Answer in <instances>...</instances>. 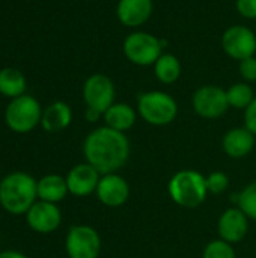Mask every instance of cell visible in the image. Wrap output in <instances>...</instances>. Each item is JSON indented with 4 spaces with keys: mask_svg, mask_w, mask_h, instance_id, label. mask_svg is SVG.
Wrapping results in <instances>:
<instances>
[{
    "mask_svg": "<svg viewBox=\"0 0 256 258\" xmlns=\"http://www.w3.org/2000/svg\"><path fill=\"white\" fill-rule=\"evenodd\" d=\"M152 0H119L116 5V17L125 27H140L152 15Z\"/></svg>",
    "mask_w": 256,
    "mask_h": 258,
    "instance_id": "15",
    "label": "cell"
},
{
    "mask_svg": "<svg viewBox=\"0 0 256 258\" xmlns=\"http://www.w3.org/2000/svg\"><path fill=\"white\" fill-rule=\"evenodd\" d=\"M202 258H237L235 257V251L231 246V243L217 239L210 242L205 249H204V255Z\"/></svg>",
    "mask_w": 256,
    "mask_h": 258,
    "instance_id": "24",
    "label": "cell"
},
{
    "mask_svg": "<svg viewBox=\"0 0 256 258\" xmlns=\"http://www.w3.org/2000/svg\"><path fill=\"white\" fill-rule=\"evenodd\" d=\"M125 57L137 67H149L163 54L160 38L149 32L137 30L127 35L122 44Z\"/></svg>",
    "mask_w": 256,
    "mask_h": 258,
    "instance_id": "6",
    "label": "cell"
},
{
    "mask_svg": "<svg viewBox=\"0 0 256 258\" xmlns=\"http://www.w3.org/2000/svg\"><path fill=\"white\" fill-rule=\"evenodd\" d=\"M38 201V181L27 172H11L0 181V206L5 212L20 216Z\"/></svg>",
    "mask_w": 256,
    "mask_h": 258,
    "instance_id": "2",
    "label": "cell"
},
{
    "mask_svg": "<svg viewBox=\"0 0 256 258\" xmlns=\"http://www.w3.org/2000/svg\"><path fill=\"white\" fill-rule=\"evenodd\" d=\"M222 48L231 59L238 62L252 57L256 53L255 32L247 26H231L222 35Z\"/></svg>",
    "mask_w": 256,
    "mask_h": 258,
    "instance_id": "10",
    "label": "cell"
},
{
    "mask_svg": "<svg viewBox=\"0 0 256 258\" xmlns=\"http://www.w3.org/2000/svg\"><path fill=\"white\" fill-rule=\"evenodd\" d=\"M181 73H183V67L175 54L163 53L154 63V74L157 80L164 85L175 83L181 77Z\"/></svg>",
    "mask_w": 256,
    "mask_h": 258,
    "instance_id": "21",
    "label": "cell"
},
{
    "mask_svg": "<svg viewBox=\"0 0 256 258\" xmlns=\"http://www.w3.org/2000/svg\"><path fill=\"white\" fill-rule=\"evenodd\" d=\"M69 194L66 178L57 174H48L38 180V198L41 201L57 204Z\"/></svg>",
    "mask_w": 256,
    "mask_h": 258,
    "instance_id": "19",
    "label": "cell"
},
{
    "mask_svg": "<svg viewBox=\"0 0 256 258\" xmlns=\"http://www.w3.org/2000/svg\"><path fill=\"white\" fill-rule=\"evenodd\" d=\"M193 110L205 119H217L229 109L226 89L216 85H205L195 91L192 98Z\"/></svg>",
    "mask_w": 256,
    "mask_h": 258,
    "instance_id": "8",
    "label": "cell"
},
{
    "mask_svg": "<svg viewBox=\"0 0 256 258\" xmlns=\"http://www.w3.org/2000/svg\"><path fill=\"white\" fill-rule=\"evenodd\" d=\"M238 71L243 80L246 82H256V57H247L238 62Z\"/></svg>",
    "mask_w": 256,
    "mask_h": 258,
    "instance_id": "26",
    "label": "cell"
},
{
    "mask_svg": "<svg viewBox=\"0 0 256 258\" xmlns=\"http://www.w3.org/2000/svg\"><path fill=\"white\" fill-rule=\"evenodd\" d=\"M167 190L175 204L184 209H195L207 198V177L195 169L178 171L169 180Z\"/></svg>",
    "mask_w": 256,
    "mask_h": 258,
    "instance_id": "3",
    "label": "cell"
},
{
    "mask_svg": "<svg viewBox=\"0 0 256 258\" xmlns=\"http://www.w3.org/2000/svg\"><path fill=\"white\" fill-rule=\"evenodd\" d=\"M26 92V77L18 68L6 67L0 70V94L6 98H17Z\"/></svg>",
    "mask_w": 256,
    "mask_h": 258,
    "instance_id": "20",
    "label": "cell"
},
{
    "mask_svg": "<svg viewBox=\"0 0 256 258\" xmlns=\"http://www.w3.org/2000/svg\"><path fill=\"white\" fill-rule=\"evenodd\" d=\"M65 249L69 258H98L101 252V237L89 225H74L66 234Z\"/></svg>",
    "mask_w": 256,
    "mask_h": 258,
    "instance_id": "7",
    "label": "cell"
},
{
    "mask_svg": "<svg viewBox=\"0 0 256 258\" xmlns=\"http://www.w3.org/2000/svg\"><path fill=\"white\" fill-rule=\"evenodd\" d=\"M223 151L232 159H241L255 148V135L246 127H235L225 133L222 139Z\"/></svg>",
    "mask_w": 256,
    "mask_h": 258,
    "instance_id": "16",
    "label": "cell"
},
{
    "mask_svg": "<svg viewBox=\"0 0 256 258\" xmlns=\"http://www.w3.org/2000/svg\"><path fill=\"white\" fill-rule=\"evenodd\" d=\"M244 127L256 136V97L244 110Z\"/></svg>",
    "mask_w": 256,
    "mask_h": 258,
    "instance_id": "28",
    "label": "cell"
},
{
    "mask_svg": "<svg viewBox=\"0 0 256 258\" xmlns=\"http://www.w3.org/2000/svg\"><path fill=\"white\" fill-rule=\"evenodd\" d=\"M137 113L151 125L163 127L178 115V104L172 95L163 91H148L137 97Z\"/></svg>",
    "mask_w": 256,
    "mask_h": 258,
    "instance_id": "4",
    "label": "cell"
},
{
    "mask_svg": "<svg viewBox=\"0 0 256 258\" xmlns=\"http://www.w3.org/2000/svg\"><path fill=\"white\" fill-rule=\"evenodd\" d=\"M83 154L101 175L115 174L130 157V141L125 133L107 125L92 130L83 142Z\"/></svg>",
    "mask_w": 256,
    "mask_h": 258,
    "instance_id": "1",
    "label": "cell"
},
{
    "mask_svg": "<svg viewBox=\"0 0 256 258\" xmlns=\"http://www.w3.org/2000/svg\"><path fill=\"white\" fill-rule=\"evenodd\" d=\"M237 12L247 20L256 18V0H237L235 3Z\"/></svg>",
    "mask_w": 256,
    "mask_h": 258,
    "instance_id": "27",
    "label": "cell"
},
{
    "mask_svg": "<svg viewBox=\"0 0 256 258\" xmlns=\"http://www.w3.org/2000/svg\"><path fill=\"white\" fill-rule=\"evenodd\" d=\"M42 107L32 95H21L9 101L5 110V122L14 133H29L41 124Z\"/></svg>",
    "mask_w": 256,
    "mask_h": 258,
    "instance_id": "5",
    "label": "cell"
},
{
    "mask_svg": "<svg viewBox=\"0 0 256 258\" xmlns=\"http://www.w3.org/2000/svg\"><path fill=\"white\" fill-rule=\"evenodd\" d=\"M72 110L65 101H54L42 110L41 125L48 133H57L69 127Z\"/></svg>",
    "mask_w": 256,
    "mask_h": 258,
    "instance_id": "17",
    "label": "cell"
},
{
    "mask_svg": "<svg viewBox=\"0 0 256 258\" xmlns=\"http://www.w3.org/2000/svg\"><path fill=\"white\" fill-rule=\"evenodd\" d=\"M229 186V177L222 171H214L207 177V187L210 194L220 195Z\"/></svg>",
    "mask_w": 256,
    "mask_h": 258,
    "instance_id": "25",
    "label": "cell"
},
{
    "mask_svg": "<svg viewBox=\"0 0 256 258\" xmlns=\"http://www.w3.org/2000/svg\"><path fill=\"white\" fill-rule=\"evenodd\" d=\"M226 97H228L229 107H234L238 110H246L256 95L249 83L240 82L226 89Z\"/></svg>",
    "mask_w": 256,
    "mask_h": 258,
    "instance_id": "22",
    "label": "cell"
},
{
    "mask_svg": "<svg viewBox=\"0 0 256 258\" xmlns=\"http://www.w3.org/2000/svg\"><path fill=\"white\" fill-rule=\"evenodd\" d=\"M235 203L249 219L256 221V181L247 184L238 195H235Z\"/></svg>",
    "mask_w": 256,
    "mask_h": 258,
    "instance_id": "23",
    "label": "cell"
},
{
    "mask_svg": "<svg viewBox=\"0 0 256 258\" xmlns=\"http://www.w3.org/2000/svg\"><path fill=\"white\" fill-rule=\"evenodd\" d=\"M98 200L107 207H121L128 201L130 186L125 178L118 174H106L101 175L98 187H97Z\"/></svg>",
    "mask_w": 256,
    "mask_h": 258,
    "instance_id": "13",
    "label": "cell"
},
{
    "mask_svg": "<svg viewBox=\"0 0 256 258\" xmlns=\"http://www.w3.org/2000/svg\"><path fill=\"white\" fill-rule=\"evenodd\" d=\"M103 118L107 127L125 133L136 124L137 112L127 103H113L103 113Z\"/></svg>",
    "mask_w": 256,
    "mask_h": 258,
    "instance_id": "18",
    "label": "cell"
},
{
    "mask_svg": "<svg viewBox=\"0 0 256 258\" xmlns=\"http://www.w3.org/2000/svg\"><path fill=\"white\" fill-rule=\"evenodd\" d=\"M65 178H66L69 194L81 198V197H88L97 192L101 174L92 165L86 162V163H78L74 168H71V171L68 172Z\"/></svg>",
    "mask_w": 256,
    "mask_h": 258,
    "instance_id": "12",
    "label": "cell"
},
{
    "mask_svg": "<svg viewBox=\"0 0 256 258\" xmlns=\"http://www.w3.org/2000/svg\"><path fill=\"white\" fill-rule=\"evenodd\" d=\"M30 230L39 234H48L59 228L62 222V213L57 204L47 201H36L24 215Z\"/></svg>",
    "mask_w": 256,
    "mask_h": 258,
    "instance_id": "11",
    "label": "cell"
},
{
    "mask_svg": "<svg viewBox=\"0 0 256 258\" xmlns=\"http://www.w3.org/2000/svg\"><path fill=\"white\" fill-rule=\"evenodd\" d=\"M0 258H27L24 254L18 251H3L0 252Z\"/></svg>",
    "mask_w": 256,
    "mask_h": 258,
    "instance_id": "30",
    "label": "cell"
},
{
    "mask_svg": "<svg viewBox=\"0 0 256 258\" xmlns=\"http://www.w3.org/2000/svg\"><path fill=\"white\" fill-rule=\"evenodd\" d=\"M103 116V113H100L98 110H94V109H86V112H84V118H86V121H89V122H97L100 118Z\"/></svg>",
    "mask_w": 256,
    "mask_h": 258,
    "instance_id": "29",
    "label": "cell"
},
{
    "mask_svg": "<svg viewBox=\"0 0 256 258\" xmlns=\"http://www.w3.org/2000/svg\"><path fill=\"white\" fill-rule=\"evenodd\" d=\"M116 89L113 80L106 74H92L83 85V100L89 109L104 113L113 103Z\"/></svg>",
    "mask_w": 256,
    "mask_h": 258,
    "instance_id": "9",
    "label": "cell"
},
{
    "mask_svg": "<svg viewBox=\"0 0 256 258\" xmlns=\"http://www.w3.org/2000/svg\"><path fill=\"white\" fill-rule=\"evenodd\" d=\"M249 218L238 207H231L222 213L217 222V231L222 240L228 243L241 242L249 230Z\"/></svg>",
    "mask_w": 256,
    "mask_h": 258,
    "instance_id": "14",
    "label": "cell"
}]
</instances>
